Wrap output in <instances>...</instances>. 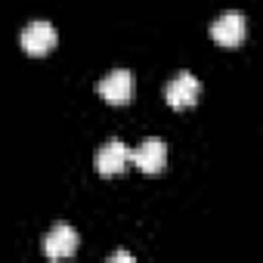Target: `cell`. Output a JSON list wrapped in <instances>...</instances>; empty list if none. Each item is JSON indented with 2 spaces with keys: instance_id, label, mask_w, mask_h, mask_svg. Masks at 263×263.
I'll return each mask as SVG.
<instances>
[{
  "instance_id": "7a4b0ae2",
  "label": "cell",
  "mask_w": 263,
  "mask_h": 263,
  "mask_svg": "<svg viewBox=\"0 0 263 263\" xmlns=\"http://www.w3.org/2000/svg\"><path fill=\"white\" fill-rule=\"evenodd\" d=\"M96 90H99V96H102L105 102L124 105V102H130V96H134V74H130L127 68H115V71H108V74L96 84Z\"/></svg>"
},
{
  "instance_id": "6da1fadb",
  "label": "cell",
  "mask_w": 263,
  "mask_h": 263,
  "mask_svg": "<svg viewBox=\"0 0 263 263\" xmlns=\"http://www.w3.org/2000/svg\"><path fill=\"white\" fill-rule=\"evenodd\" d=\"M245 31H248V22H245V13H238V10L223 13L211 25V37L220 47H241L245 44Z\"/></svg>"
},
{
  "instance_id": "277c9868",
  "label": "cell",
  "mask_w": 263,
  "mask_h": 263,
  "mask_svg": "<svg viewBox=\"0 0 263 263\" xmlns=\"http://www.w3.org/2000/svg\"><path fill=\"white\" fill-rule=\"evenodd\" d=\"M130 161H134L143 174H161V171H164V161H167V146H164V140H158V137L143 140L134 152H130Z\"/></svg>"
},
{
  "instance_id": "3957f363",
  "label": "cell",
  "mask_w": 263,
  "mask_h": 263,
  "mask_svg": "<svg viewBox=\"0 0 263 263\" xmlns=\"http://www.w3.org/2000/svg\"><path fill=\"white\" fill-rule=\"evenodd\" d=\"M22 50L28 56H44L56 47V28L47 22V19H37V22H28L22 28Z\"/></svg>"
},
{
  "instance_id": "52a82bcc",
  "label": "cell",
  "mask_w": 263,
  "mask_h": 263,
  "mask_svg": "<svg viewBox=\"0 0 263 263\" xmlns=\"http://www.w3.org/2000/svg\"><path fill=\"white\" fill-rule=\"evenodd\" d=\"M127 164H130V149L121 140H108L105 146H99V152H96V171L102 177H115Z\"/></svg>"
},
{
  "instance_id": "8992f818",
  "label": "cell",
  "mask_w": 263,
  "mask_h": 263,
  "mask_svg": "<svg viewBox=\"0 0 263 263\" xmlns=\"http://www.w3.org/2000/svg\"><path fill=\"white\" fill-rule=\"evenodd\" d=\"M78 251V232L68 223H56L44 238V254L50 260H65Z\"/></svg>"
},
{
  "instance_id": "5b68a950",
  "label": "cell",
  "mask_w": 263,
  "mask_h": 263,
  "mask_svg": "<svg viewBox=\"0 0 263 263\" xmlns=\"http://www.w3.org/2000/svg\"><path fill=\"white\" fill-rule=\"evenodd\" d=\"M198 93H201V84H198V78L192 71H180L164 87V99H167L171 108H189V105H195Z\"/></svg>"
},
{
  "instance_id": "ba28073f",
  "label": "cell",
  "mask_w": 263,
  "mask_h": 263,
  "mask_svg": "<svg viewBox=\"0 0 263 263\" xmlns=\"http://www.w3.org/2000/svg\"><path fill=\"white\" fill-rule=\"evenodd\" d=\"M108 260H111V263H134V254H127V251H115Z\"/></svg>"
}]
</instances>
